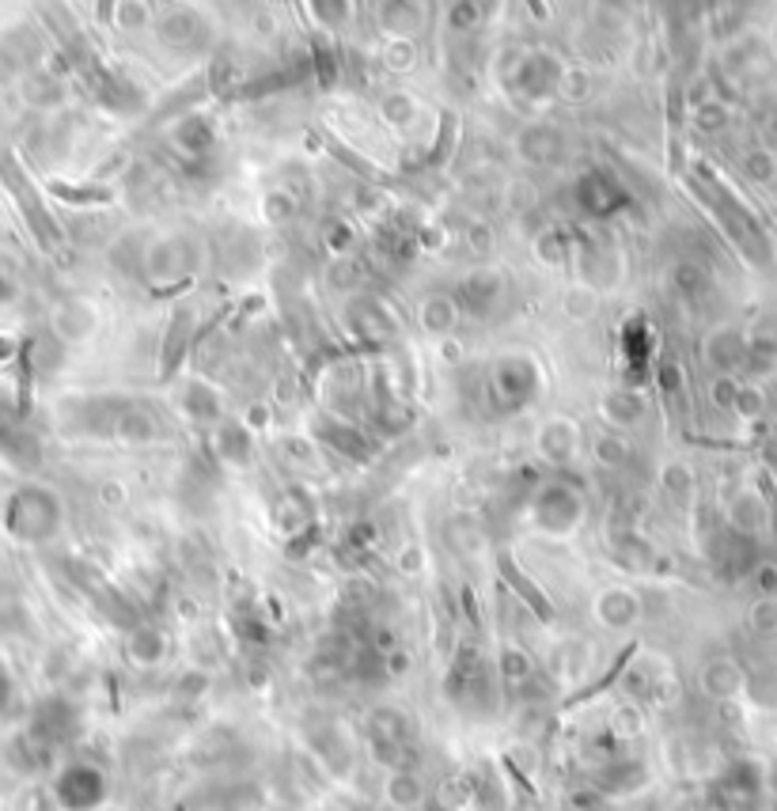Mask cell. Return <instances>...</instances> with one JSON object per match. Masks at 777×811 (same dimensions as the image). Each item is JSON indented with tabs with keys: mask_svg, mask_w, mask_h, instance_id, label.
<instances>
[{
	"mask_svg": "<svg viewBox=\"0 0 777 811\" xmlns=\"http://www.w3.org/2000/svg\"><path fill=\"white\" fill-rule=\"evenodd\" d=\"M638 728H641V713L633 710V705H622V710H615V717H610V731L615 736H638Z\"/></svg>",
	"mask_w": 777,
	"mask_h": 811,
	"instance_id": "cell-42",
	"label": "cell"
},
{
	"mask_svg": "<svg viewBox=\"0 0 777 811\" xmlns=\"http://www.w3.org/2000/svg\"><path fill=\"white\" fill-rule=\"evenodd\" d=\"M168 652H171V638L160 630V626L137 622L130 633H125V656H130V664L160 667L163 659H168Z\"/></svg>",
	"mask_w": 777,
	"mask_h": 811,
	"instance_id": "cell-18",
	"label": "cell"
},
{
	"mask_svg": "<svg viewBox=\"0 0 777 811\" xmlns=\"http://www.w3.org/2000/svg\"><path fill=\"white\" fill-rule=\"evenodd\" d=\"M50 326L61 341H81L95 330V307L84 300H65V304L53 307Z\"/></svg>",
	"mask_w": 777,
	"mask_h": 811,
	"instance_id": "cell-25",
	"label": "cell"
},
{
	"mask_svg": "<svg viewBox=\"0 0 777 811\" xmlns=\"http://www.w3.org/2000/svg\"><path fill=\"white\" fill-rule=\"evenodd\" d=\"M15 296V292H12V285H8L4 281V274H0V304H8V300H12Z\"/></svg>",
	"mask_w": 777,
	"mask_h": 811,
	"instance_id": "cell-48",
	"label": "cell"
},
{
	"mask_svg": "<svg viewBox=\"0 0 777 811\" xmlns=\"http://www.w3.org/2000/svg\"><path fill=\"white\" fill-rule=\"evenodd\" d=\"M497 671H501V679L509 682V687H523V682H531V675H535V659H531L527 649L505 645L501 656H497Z\"/></svg>",
	"mask_w": 777,
	"mask_h": 811,
	"instance_id": "cell-34",
	"label": "cell"
},
{
	"mask_svg": "<svg viewBox=\"0 0 777 811\" xmlns=\"http://www.w3.org/2000/svg\"><path fill=\"white\" fill-rule=\"evenodd\" d=\"M531 523H535L543 535L550 538H561L569 535V531L581 528L584 520V497L576 486H569L566 479H546L543 486L535 489V497H531Z\"/></svg>",
	"mask_w": 777,
	"mask_h": 811,
	"instance_id": "cell-5",
	"label": "cell"
},
{
	"mask_svg": "<svg viewBox=\"0 0 777 811\" xmlns=\"http://www.w3.org/2000/svg\"><path fill=\"white\" fill-rule=\"evenodd\" d=\"M368 731L376 743H402V747H414V725L402 710L394 705H379L376 713L368 717Z\"/></svg>",
	"mask_w": 777,
	"mask_h": 811,
	"instance_id": "cell-28",
	"label": "cell"
},
{
	"mask_svg": "<svg viewBox=\"0 0 777 811\" xmlns=\"http://www.w3.org/2000/svg\"><path fill=\"white\" fill-rule=\"evenodd\" d=\"M12 698H15V679H12V671H8L4 659H0V717L12 710Z\"/></svg>",
	"mask_w": 777,
	"mask_h": 811,
	"instance_id": "cell-45",
	"label": "cell"
},
{
	"mask_svg": "<svg viewBox=\"0 0 777 811\" xmlns=\"http://www.w3.org/2000/svg\"><path fill=\"white\" fill-rule=\"evenodd\" d=\"M110 797V782L95 762L73 759L58 770L50 785V800L61 811H99Z\"/></svg>",
	"mask_w": 777,
	"mask_h": 811,
	"instance_id": "cell-6",
	"label": "cell"
},
{
	"mask_svg": "<svg viewBox=\"0 0 777 811\" xmlns=\"http://www.w3.org/2000/svg\"><path fill=\"white\" fill-rule=\"evenodd\" d=\"M671 285H676L679 296L694 300V296H702V292L709 289V274H705L697 262L683 258V262H676V269H671Z\"/></svg>",
	"mask_w": 777,
	"mask_h": 811,
	"instance_id": "cell-37",
	"label": "cell"
},
{
	"mask_svg": "<svg viewBox=\"0 0 777 811\" xmlns=\"http://www.w3.org/2000/svg\"><path fill=\"white\" fill-rule=\"evenodd\" d=\"M330 281H335V289H356V262H349V258H338L335 262V277H330Z\"/></svg>",
	"mask_w": 777,
	"mask_h": 811,
	"instance_id": "cell-44",
	"label": "cell"
},
{
	"mask_svg": "<svg viewBox=\"0 0 777 811\" xmlns=\"http://www.w3.org/2000/svg\"><path fill=\"white\" fill-rule=\"evenodd\" d=\"M315 436H319L327 448H335L338 456L353 459V463H368L376 456V440H372L364 428H356L353 417H338V413H319L315 417Z\"/></svg>",
	"mask_w": 777,
	"mask_h": 811,
	"instance_id": "cell-13",
	"label": "cell"
},
{
	"mask_svg": "<svg viewBox=\"0 0 777 811\" xmlns=\"http://www.w3.org/2000/svg\"><path fill=\"white\" fill-rule=\"evenodd\" d=\"M599 413H604L610 433H622V428H633L645 417V399L630 387H615L599 399Z\"/></svg>",
	"mask_w": 777,
	"mask_h": 811,
	"instance_id": "cell-22",
	"label": "cell"
},
{
	"mask_svg": "<svg viewBox=\"0 0 777 811\" xmlns=\"http://www.w3.org/2000/svg\"><path fill=\"white\" fill-rule=\"evenodd\" d=\"M379 114H384V122L394 125V130H410V125L417 122V114H422V102L410 92H387L384 102H379Z\"/></svg>",
	"mask_w": 777,
	"mask_h": 811,
	"instance_id": "cell-33",
	"label": "cell"
},
{
	"mask_svg": "<svg viewBox=\"0 0 777 811\" xmlns=\"http://www.w3.org/2000/svg\"><path fill=\"white\" fill-rule=\"evenodd\" d=\"M705 349H709L713 364H720V368H732V364H740L743 353H748V341H743V334H736V330H720V334H713Z\"/></svg>",
	"mask_w": 777,
	"mask_h": 811,
	"instance_id": "cell-36",
	"label": "cell"
},
{
	"mask_svg": "<svg viewBox=\"0 0 777 811\" xmlns=\"http://www.w3.org/2000/svg\"><path fill=\"white\" fill-rule=\"evenodd\" d=\"M751 626H755V630H777V603L774 600L755 603V610H751Z\"/></svg>",
	"mask_w": 777,
	"mask_h": 811,
	"instance_id": "cell-43",
	"label": "cell"
},
{
	"mask_svg": "<svg viewBox=\"0 0 777 811\" xmlns=\"http://www.w3.org/2000/svg\"><path fill=\"white\" fill-rule=\"evenodd\" d=\"M517 148L531 167H546V164L561 160V153H566V137H561L554 125H531V130L520 133Z\"/></svg>",
	"mask_w": 777,
	"mask_h": 811,
	"instance_id": "cell-20",
	"label": "cell"
},
{
	"mask_svg": "<svg viewBox=\"0 0 777 811\" xmlns=\"http://www.w3.org/2000/svg\"><path fill=\"white\" fill-rule=\"evenodd\" d=\"M213 451H217L228 467H247L251 451H255L247 425H243V421H232V417H224L220 425H213Z\"/></svg>",
	"mask_w": 777,
	"mask_h": 811,
	"instance_id": "cell-21",
	"label": "cell"
},
{
	"mask_svg": "<svg viewBox=\"0 0 777 811\" xmlns=\"http://www.w3.org/2000/svg\"><path fill=\"white\" fill-rule=\"evenodd\" d=\"M61 516H65V508H61L58 493L38 486V482H27L4 500L0 523L15 543H50L61 531Z\"/></svg>",
	"mask_w": 777,
	"mask_h": 811,
	"instance_id": "cell-2",
	"label": "cell"
},
{
	"mask_svg": "<svg viewBox=\"0 0 777 811\" xmlns=\"http://www.w3.org/2000/svg\"><path fill=\"white\" fill-rule=\"evenodd\" d=\"M194 326H197L194 307H179L168 319V330H163V341H160V376L163 379H171L174 372H179V364L186 361L190 341H194Z\"/></svg>",
	"mask_w": 777,
	"mask_h": 811,
	"instance_id": "cell-15",
	"label": "cell"
},
{
	"mask_svg": "<svg viewBox=\"0 0 777 811\" xmlns=\"http://www.w3.org/2000/svg\"><path fill=\"white\" fill-rule=\"evenodd\" d=\"M592 451H596V459L604 467H622L626 459H630V444H626L618 433H610V428L592 440Z\"/></svg>",
	"mask_w": 777,
	"mask_h": 811,
	"instance_id": "cell-38",
	"label": "cell"
},
{
	"mask_svg": "<svg viewBox=\"0 0 777 811\" xmlns=\"http://www.w3.org/2000/svg\"><path fill=\"white\" fill-rule=\"evenodd\" d=\"M566 61L558 58V53L550 50H527L520 53L517 69H512V92L520 95V99L527 102H546L558 95L561 87V76H566Z\"/></svg>",
	"mask_w": 777,
	"mask_h": 811,
	"instance_id": "cell-8",
	"label": "cell"
},
{
	"mask_svg": "<svg viewBox=\"0 0 777 811\" xmlns=\"http://www.w3.org/2000/svg\"><path fill=\"white\" fill-rule=\"evenodd\" d=\"M444 694L456 705H478L489 698V667L474 645H459V652L451 656L448 679H444Z\"/></svg>",
	"mask_w": 777,
	"mask_h": 811,
	"instance_id": "cell-11",
	"label": "cell"
},
{
	"mask_svg": "<svg viewBox=\"0 0 777 811\" xmlns=\"http://www.w3.org/2000/svg\"><path fill=\"white\" fill-rule=\"evenodd\" d=\"M581 274H584V281L592 285V289H610V285L618 281V274H622V266H618V254H615V246H607V243H588L584 246V254H581Z\"/></svg>",
	"mask_w": 777,
	"mask_h": 811,
	"instance_id": "cell-26",
	"label": "cell"
},
{
	"mask_svg": "<svg viewBox=\"0 0 777 811\" xmlns=\"http://www.w3.org/2000/svg\"><path fill=\"white\" fill-rule=\"evenodd\" d=\"M543 391V368L535 356L527 353H505L489 364L486 372V402L494 413L512 417V413L527 410Z\"/></svg>",
	"mask_w": 777,
	"mask_h": 811,
	"instance_id": "cell-4",
	"label": "cell"
},
{
	"mask_svg": "<svg viewBox=\"0 0 777 811\" xmlns=\"http://www.w3.org/2000/svg\"><path fill=\"white\" fill-rule=\"evenodd\" d=\"M179 406L197 425H220L224 421V402H220V395L209 384H186L179 395Z\"/></svg>",
	"mask_w": 777,
	"mask_h": 811,
	"instance_id": "cell-24",
	"label": "cell"
},
{
	"mask_svg": "<svg viewBox=\"0 0 777 811\" xmlns=\"http://www.w3.org/2000/svg\"><path fill=\"white\" fill-rule=\"evenodd\" d=\"M384 797H387V804H391V808H399V811L422 808V800H425L422 777H417L414 770H399V774H391V777H387Z\"/></svg>",
	"mask_w": 777,
	"mask_h": 811,
	"instance_id": "cell-32",
	"label": "cell"
},
{
	"mask_svg": "<svg viewBox=\"0 0 777 811\" xmlns=\"http://www.w3.org/2000/svg\"><path fill=\"white\" fill-rule=\"evenodd\" d=\"M645 785V766L641 762H610V766H604L596 774V789L599 792H633Z\"/></svg>",
	"mask_w": 777,
	"mask_h": 811,
	"instance_id": "cell-31",
	"label": "cell"
},
{
	"mask_svg": "<svg viewBox=\"0 0 777 811\" xmlns=\"http://www.w3.org/2000/svg\"><path fill=\"white\" fill-rule=\"evenodd\" d=\"M740 667L732 664V659H713L709 667L702 671V687L709 690L713 698H728L740 690Z\"/></svg>",
	"mask_w": 777,
	"mask_h": 811,
	"instance_id": "cell-35",
	"label": "cell"
},
{
	"mask_svg": "<svg viewBox=\"0 0 777 811\" xmlns=\"http://www.w3.org/2000/svg\"><path fill=\"white\" fill-rule=\"evenodd\" d=\"M15 353H20V341H15L12 334H0V364H8Z\"/></svg>",
	"mask_w": 777,
	"mask_h": 811,
	"instance_id": "cell-46",
	"label": "cell"
},
{
	"mask_svg": "<svg viewBox=\"0 0 777 811\" xmlns=\"http://www.w3.org/2000/svg\"><path fill=\"white\" fill-rule=\"evenodd\" d=\"M471 246H474V251H482V254L489 251V232H486V228H471Z\"/></svg>",
	"mask_w": 777,
	"mask_h": 811,
	"instance_id": "cell-47",
	"label": "cell"
},
{
	"mask_svg": "<svg viewBox=\"0 0 777 811\" xmlns=\"http://www.w3.org/2000/svg\"><path fill=\"white\" fill-rule=\"evenodd\" d=\"M0 182H4V190L12 194L15 209H20L23 225L31 228L35 243L43 246L46 254L58 251V246L65 243V232H61L58 217H53V209L46 205L43 190L35 186V179H31L27 167L20 164V156L15 153H0Z\"/></svg>",
	"mask_w": 777,
	"mask_h": 811,
	"instance_id": "cell-3",
	"label": "cell"
},
{
	"mask_svg": "<svg viewBox=\"0 0 777 811\" xmlns=\"http://www.w3.org/2000/svg\"><path fill=\"white\" fill-rule=\"evenodd\" d=\"M538 456L550 467H566L569 459L576 456V444H581V428L569 417H550L543 428H538Z\"/></svg>",
	"mask_w": 777,
	"mask_h": 811,
	"instance_id": "cell-17",
	"label": "cell"
},
{
	"mask_svg": "<svg viewBox=\"0 0 777 811\" xmlns=\"http://www.w3.org/2000/svg\"><path fill=\"white\" fill-rule=\"evenodd\" d=\"M0 456L15 467H35L38 463V444L20 421L12 417V410L0 406Z\"/></svg>",
	"mask_w": 777,
	"mask_h": 811,
	"instance_id": "cell-19",
	"label": "cell"
},
{
	"mask_svg": "<svg viewBox=\"0 0 777 811\" xmlns=\"http://www.w3.org/2000/svg\"><path fill=\"white\" fill-rule=\"evenodd\" d=\"M213 141H217L213 122L205 114H197V110L182 114L179 122L171 125V145L179 148L182 156H205L213 148Z\"/></svg>",
	"mask_w": 777,
	"mask_h": 811,
	"instance_id": "cell-23",
	"label": "cell"
},
{
	"mask_svg": "<svg viewBox=\"0 0 777 811\" xmlns=\"http://www.w3.org/2000/svg\"><path fill=\"white\" fill-rule=\"evenodd\" d=\"M497 572H501V580L512 588V595H520V603H527V610L535 618H543V622H554V603L546 600V592L535 584V580L527 577V572L520 569V561L512 558V550H501L497 554Z\"/></svg>",
	"mask_w": 777,
	"mask_h": 811,
	"instance_id": "cell-16",
	"label": "cell"
},
{
	"mask_svg": "<svg viewBox=\"0 0 777 811\" xmlns=\"http://www.w3.org/2000/svg\"><path fill=\"white\" fill-rule=\"evenodd\" d=\"M417 319L429 334H451L459 323V304L451 292H429V296L422 300V307H417Z\"/></svg>",
	"mask_w": 777,
	"mask_h": 811,
	"instance_id": "cell-29",
	"label": "cell"
},
{
	"mask_svg": "<svg viewBox=\"0 0 777 811\" xmlns=\"http://www.w3.org/2000/svg\"><path fill=\"white\" fill-rule=\"evenodd\" d=\"M69 572H73L76 588H81V592L87 595V603H95V607H99L102 618H110V622L125 626V630H133V626H137V610L130 607V600H125V595L118 592V588L110 584V580L102 577L99 569L87 566V561H73V566H69Z\"/></svg>",
	"mask_w": 777,
	"mask_h": 811,
	"instance_id": "cell-12",
	"label": "cell"
},
{
	"mask_svg": "<svg viewBox=\"0 0 777 811\" xmlns=\"http://www.w3.org/2000/svg\"><path fill=\"white\" fill-rule=\"evenodd\" d=\"M638 615H641L638 595L626 592V588H610V592H604L596 600V618L607 626V630H626Z\"/></svg>",
	"mask_w": 777,
	"mask_h": 811,
	"instance_id": "cell-27",
	"label": "cell"
},
{
	"mask_svg": "<svg viewBox=\"0 0 777 811\" xmlns=\"http://www.w3.org/2000/svg\"><path fill=\"white\" fill-rule=\"evenodd\" d=\"M573 202L584 217L615 220L618 213L630 209V190L622 186V179H618L610 167H588V171L573 182Z\"/></svg>",
	"mask_w": 777,
	"mask_h": 811,
	"instance_id": "cell-7",
	"label": "cell"
},
{
	"mask_svg": "<svg viewBox=\"0 0 777 811\" xmlns=\"http://www.w3.org/2000/svg\"><path fill=\"white\" fill-rule=\"evenodd\" d=\"M197 266V246L190 235H163L145 251V277L148 285L163 289L171 281H186V274Z\"/></svg>",
	"mask_w": 777,
	"mask_h": 811,
	"instance_id": "cell-9",
	"label": "cell"
},
{
	"mask_svg": "<svg viewBox=\"0 0 777 811\" xmlns=\"http://www.w3.org/2000/svg\"><path fill=\"white\" fill-rule=\"evenodd\" d=\"M156 27H160L163 43H186V38L197 35V20L190 12H182V8H179V12H168L160 23H156Z\"/></svg>",
	"mask_w": 777,
	"mask_h": 811,
	"instance_id": "cell-40",
	"label": "cell"
},
{
	"mask_svg": "<svg viewBox=\"0 0 777 811\" xmlns=\"http://www.w3.org/2000/svg\"><path fill=\"white\" fill-rule=\"evenodd\" d=\"M345 319L361 346H384V341L394 338V315L387 312L376 296H361V292H356L345 307Z\"/></svg>",
	"mask_w": 777,
	"mask_h": 811,
	"instance_id": "cell-14",
	"label": "cell"
},
{
	"mask_svg": "<svg viewBox=\"0 0 777 811\" xmlns=\"http://www.w3.org/2000/svg\"><path fill=\"white\" fill-rule=\"evenodd\" d=\"M697 194L705 197V205L713 209V217L720 220V228L728 232V240L740 246L743 254H748L755 266H763V262H770V240H766L763 225H758L755 217H751V209L740 202V197L732 194V186H728L725 179H720L713 167L697 164Z\"/></svg>",
	"mask_w": 777,
	"mask_h": 811,
	"instance_id": "cell-1",
	"label": "cell"
},
{
	"mask_svg": "<svg viewBox=\"0 0 777 811\" xmlns=\"http://www.w3.org/2000/svg\"><path fill=\"white\" fill-rule=\"evenodd\" d=\"M50 194L61 197L65 205H110L118 197L114 186H107V182H65V179H53Z\"/></svg>",
	"mask_w": 777,
	"mask_h": 811,
	"instance_id": "cell-30",
	"label": "cell"
},
{
	"mask_svg": "<svg viewBox=\"0 0 777 811\" xmlns=\"http://www.w3.org/2000/svg\"><path fill=\"white\" fill-rule=\"evenodd\" d=\"M505 292H509V281H505L501 269L494 266H474L463 281L456 285V304L459 315H474V319H489V315L501 307Z\"/></svg>",
	"mask_w": 777,
	"mask_h": 811,
	"instance_id": "cell-10",
	"label": "cell"
},
{
	"mask_svg": "<svg viewBox=\"0 0 777 811\" xmlns=\"http://www.w3.org/2000/svg\"><path fill=\"white\" fill-rule=\"evenodd\" d=\"M535 251H538V258L546 262V266H566L569 262V235L566 232H543L538 235V243H535Z\"/></svg>",
	"mask_w": 777,
	"mask_h": 811,
	"instance_id": "cell-41",
	"label": "cell"
},
{
	"mask_svg": "<svg viewBox=\"0 0 777 811\" xmlns=\"http://www.w3.org/2000/svg\"><path fill=\"white\" fill-rule=\"evenodd\" d=\"M300 202L289 194V190H274V194H266V202H262V217L269 220V225H289L292 217H296Z\"/></svg>",
	"mask_w": 777,
	"mask_h": 811,
	"instance_id": "cell-39",
	"label": "cell"
}]
</instances>
